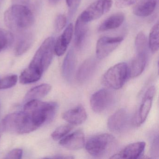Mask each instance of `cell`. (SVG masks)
<instances>
[{"instance_id": "5bb4252c", "label": "cell", "mask_w": 159, "mask_h": 159, "mask_svg": "<svg viewBox=\"0 0 159 159\" xmlns=\"http://www.w3.org/2000/svg\"><path fill=\"white\" fill-rule=\"evenodd\" d=\"M130 66H128V77L131 78L138 77L145 69L148 60V52H136Z\"/></svg>"}, {"instance_id": "d4e9b609", "label": "cell", "mask_w": 159, "mask_h": 159, "mask_svg": "<svg viewBox=\"0 0 159 159\" xmlns=\"http://www.w3.org/2000/svg\"><path fill=\"white\" fill-rule=\"evenodd\" d=\"M159 23H157L152 27L149 36L148 46L151 52L155 53L159 50Z\"/></svg>"}, {"instance_id": "83f0119b", "label": "cell", "mask_w": 159, "mask_h": 159, "mask_svg": "<svg viewBox=\"0 0 159 159\" xmlns=\"http://www.w3.org/2000/svg\"><path fill=\"white\" fill-rule=\"evenodd\" d=\"M73 128V125L68 124L61 125L57 127L52 134V137L54 140H57L66 136Z\"/></svg>"}, {"instance_id": "603a6c76", "label": "cell", "mask_w": 159, "mask_h": 159, "mask_svg": "<svg viewBox=\"0 0 159 159\" xmlns=\"http://www.w3.org/2000/svg\"><path fill=\"white\" fill-rule=\"evenodd\" d=\"M42 74L37 70L29 66L21 73L19 77V81L22 84L33 83L39 81Z\"/></svg>"}, {"instance_id": "9c48e42d", "label": "cell", "mask_w": 159, "mask_h": 159, "mask_svg": "<svg viewBox=\"0 0 159 159\" xmlns=\"http://www.w3.org/2000/svg\"><path fill=\"white\" fill-rule=\"evenodd\" d=\"M122 37H103L98 40L96 44L97 57L102 59L107 57L123 41Z\"/></svg>"}, {"instance_id": "277c9868", "label": "cell", "mask_w": 159, "mask_h": 159, "mask_svg": "<svg viewBox=\"0 0 159 159\" xmlns=\"http://www.w3.org/2000/svg\"><path fill=\"white\" fill-rule=\"evenodd\" d=\"M2 125L6 132L19 134H28L38 128L25 111L9 114L3 119Z\"/></svg>"}, {"instance_id": "484cf974", "label": "cell", "mask_w": 159, "mask_h": 159, "mask_svg": "<svg viewBox=\"0 0 159 159\" xmlns=\"http://www.w3.org/2000/svg\"><path fill=\"white\" fill-rule=\"evenodd\" d=\"M14 40V38L11 32L0 28V52L11 45Z\"/></svg>"}, {"instance_id": "6da1fadb", "label": "cell", "mask_w": 159, "mask_h": 159, "mask_svg": "<svg viewBox=\"0 0 159 159\" xmlns=\"http://www.w3.org/2000/svg\"><path fill=\"white\" fill-rule=\"evenodd\" d=\"M6 25L14 32H23L34 23V17L31 11L22 4H15L10 7L4 14Z\"/></svg>"}, {"instance_id": "2e32d148", "label": "cell", "mask_w": 159, "mask_h": 159, "mask_svg": "<svg viewBox=\"0 0 159 159\" xmlns=\"http://www.w3.org/2000/svg\"><path fill=\"white\" fill-rule=\"evenodd\" d=\"M87 117L86 111L81 105L69 110L62 115L63 119L72 125L81 124L86 120Z\"/></svg>"}, {"instance_id": "d6986e66", "label": "cell", "mask_w": 159, "mask_h": 159, "mask_svg": "<svg viewBox=\"0 0 159 159\" xmlns=\"http://www.w3.org/2000/svg\"><path fill=\"white\" fill-rule=\"evenodd\" d=\"M34 42L33 34L30 32H25L17 40L15 48V53L17 56L22 55L27 52Z\"/></svg>"}, {"instance_id": "30bf717a", "label": "cell", "mask_w": 159, "mask_h": 159, "mask_svg": "<svg viewBox=\"0 0 159 159\" xmlns=\"http://www.w3.org/2000/svg\"><path fill=\"white\" fill-rule=\"evenodd\" d=\"M155 93L156 89L155 87L152 86L145 93L136 118L135 123L137 126L142 125L147 119L151 108Z\"/></svg>"}, {"instance_id": "1f68e13d", "label": "cell", "mask_w": 159, "mask_h": 159, "mask_svg": "<svg viewBox=\"0 0 159 159\" xmlns=\"http://www.w3.org/2000/svg\"><path fill=\"white\" fill-rule=\"evenodd\" d=\"M137 0H115V6L118 8H124L135 3Z\"/></svg>"}, {"instance_id": "7c38bea8", "label": "cell", "mask_w": 159, "mask_h": 159, "mask_svg": "<svg viewBox=\"0 0 159 159\" xmlns=\"http://www.w3.org/2000/svg\"><path fill=\"white\" fill-rule=\"evenodd\" d=\"M146 147L144 142H137L129 144L121 151L112 155L111 159H135L139 158L144 152Z\"/></svg>"}, {"instance_id": "52a82bcc", "label": "cell", "mask_w": 159, "mask_h": 159, "mask_svg": "<svg viewBox=\"0 0 159 159\" xmlns=\"http://www.w3.org/2000/svg\"><path fill=\"white\" fill-rule=\"evenodd\" d=\"M112 3V0H97L89 5L80 17L87 23L98 19L110 10Z\"/></svg>"}, {"instance_id": "d590c367", "label": "cell", "mask_w": 159, "mask_h": 159, "mask_svg": "<svg viewBox=\"0 0 159 159\" xmlns=\"http://www.w3.org/2000/svg\"><path fill=\"white\" fill-rule=\"evenodd\" d=\"M59 0H49V2L52 4H55L57 3Z\"/></svg>"}, {"instance_id": "4dcf8cb0", "label": "cell", "mask_w": 159, "mask_h": 159, "mask_svg": "<svg viewBox=\"0 0 159 159\" xmlns=\"http://www.w3.org/2000/svg\"><path fill=\"white\" fill-rule=\"evenodd\" d=\"M151 156L156 157L159 156V137L158 135H155L152 140L151 146Z\"/></svg>"}, {"instance_id": "7a4b0ae2", "label": "cell", "mask_w": 159, "mask_h": 159, "mask_svg": "<svg viewBox=\"0 0 159 159\" xmlns=\"http://www.w3.org/2000/svg\"><path fill=\"white\" fill-rule=\"evenodd\" d=\"M55 102H42L39 100L27 101L24 111L30 116L33 123L38 128L52 120L57 111Z\"/></svg>"}, {"instance_id": "cb8c5ba5", "label": "cell", "mask_w": 159, "mask_h": 159, "mask_svg": "<svg viewBox=\"0 0 159 159\" xmlns=\"http://www.w3.org/2000/svg\"><path fill=\"white\" fill-rule=\"evenodd\" d=\"M72 38L65 32L59 36L55 43L54 52L57 55L60 57L65 53Z\"/></svg>"}, {"instance_id": "836d02e7", "label": "cell", "mask_w": 159, "mask_h": 159, "mask_svg": "<svg viewBox=\"0 0 159 159\" xmlns=\"http://www.w3.org/2000/svg\"><path fill=\"white\" fill-rule=\"evenodd\" d=\"M81 0H66L67 5L71 12L75 11L80 5Z\"/></svg>"}, {"instance_id": "e0dca14e", "label": "cell", "mask_w": 159, "mask_h": 159, "mask_svg": "<svg viewBox=\"0 0 159 159\" xmlns=\"http://www.w3.org/2000/svg\"><path fill=\"white\" fill-rule=\"evenodd\" d=\"M158 0H139L133 8L134 15L139 17H147L155 10Z\"/></svg>"}, {"instance_id": "44dd1931", "label": "cell", "mask_w": 159, "mask_h": 159, "mask_svg": "<svg viewBox=\"0 0 159 159\" xmlns=\"http://www.w3.org/2000/svg\"><path fill=\"white\" fill-rule=\"evenodd\" d=\"M87 23L84 22L80 16L75 24L74 35H75V46L80 48L83 44L88 33Z\"/></svg>"}, {"instance_id": "7402d4cb", "label": "cell", "mask_w": 159, "mask_h": 159, "mask_svg": "<svg viewBox=\"0 0 159 159\" xmlns=\"http://www.w3.org/2000/svg\"><path fill=\"white\" fill-rule=\"evenodd\" d=\"M52 90V86L47 84H43L35 86L30 89L25 96V101L39 100L46 96Z\"/></svg>"}, {"instance_id": "8992f818", "label": "cell", "mask_w": 159, "mask_h": 159, "mask_svg": "<svg viewBox=\"0 0 159 159\" xmlns=\"http://www.w3.org/2000/svg\"><path fill=\"white\" fill-rule=\"evenodd\" d=\"M128 78V65L120 63L108 70L103 76L102 81L109 88L118 90L123 86Z\"/></svg>"}, {"instance_id": "f546056e", "label": "cell", "mask_w": 159, "mask_h": 159, "mask_svg": "<svg viewBox=\"0 0 159 159\" xmlns=\"http://www.w3.org/2000/svg\"><path fill=\"white\" fill-rule=\"evenodd\" d=\"M67 18L65 15L60 14L57 16L55 21V29L57 32L61 31L66 25Z\"/></svg>"}, {"instance_id": "4316f807", "label": "cell", "mask_w": 159, "mask_h": 159, "mask_svg": "<svg viewBox=\"0 0 159 159\" xmlns=\"http://www.w3.org/2000/svg\"><path fill=\"white\" fill-rule=\"evenodd\" d=\"M148 40L145 34L143 32H139L135 40V47L136 52H148Z\"/></svg>"}, {"instance_id": "3957f363", "label": "cell", "mask_w": 159, "mask_h": 159, "mask_svg": "<svg viewBox=\"0 0 159 159\" xmlns=\"http://www.w3.org/2000/svg\"><path fill=\"white\" fill-rule=\"evenodd\" d=\"M118 145L117 139L112 135L100 134L92 137L85 145L87 152L96 158H103L110 154Z\"/></svg>"}, {"instance_id": "8d00e7d4", "label": "cell", "mask_w": 159, "mask_h": 159, "mask_svg": "<svg viewBox=\"0 0 159 159\" xmlns=\"http://www.w3.org/2000/svg\"><path fill=\"white\" fill-rule=\"evenodd\" d=\"M3 0H0V7L1 6L2 4V2H3Z\"/></svg>"}, {"instance_id": "ba28073f", "label": "cell", "mask_w": 159, "mask_h": 159, "mask_svg": "<svg viewBox=\"0 0 159 159\" xmlns=\"http://www.w3.org/2000/svg\"><path fill=\"white\" fill-rule=\"evenodd\" d=\"M114 94L109 89H102L95 93L91 97L90 105L96 113L107 110L114 103Z\"/></svg>"}, {"instance_id": "8fae6325", "label": "cell", "mask_w": 159, "mask_h": 159, "mask_svg": "<svg viewBox=\"0 0 159 159\" xmlns=\"http://www.w3.org/2000/svg\"><path fill=\"white\" fill-rule=\"evenodd\" d=\"M128 121V112L124 109H121L109 118L107 122L108 127L111 132L120 133L125 128Z\"/></svg>"}, {"instance_id": "5b68a950", "label": "cell", "mask_w": 159, "mask_h": 159, "mask_svg": "<svg viewBox=\"0 0 159 159\" xmlns=\"http://www.w3.org/2000/svg\"><path fill=\"white\" fill-rule=\"evenodd\" d=\"M55 40L53 37L45 40L38 49L29 66L43 73L50 66L54 53Z\"/></svg>"}, {"instance_id": "f1b7e54d", "label": "cell", "mask_w": 159, "mask_h": 159, "mask_svg": "<svg viewBox=\"0 0 159 159\" xmlns=\"http://www.w3.org/2000/svg\"><path fill=\"white\" fill-rule=\"evenodd\" d=\"M18 81V77L16 75H11L0 79V90L9 89L16 84Z\"/></svg>"}, {"instance_id": "ac0fdd59", "label": "cell", "mask_w": 159, "mask_h": 159, "mask_svg": "<svg viewBox=\"0 0 159 159\" xmlns=\"http://www.w3.org/2000/svg\"><path fill=\"white\" fill-rule=\"evenodd\" d=\"M76 65V55L73 49H70L65 57L62 66L63 77L68 81L72 80Z\"/></svg>"}, {"instance_id": "e575fe53", "label": "cell", "mask_w": 159, "mask_h": 159, "mask_svg": "<svg viewBox=\"0 0 159 159\" xmlns=\"http://www.w3.org/2000/svg\"><path fill=\"white\" fill-rule=\"evenodd\" d=\"M15 2L18 4H26L29 2L30 0H13Z\"/></svg>"}, {"instance_id": "4fadbf2b", "label": "cell", "mask_w": 159, "mask_h": 159, "mask_svg": "<svg viewBox=\"0 0 159 159\" xmlns=\"http://www.w3.org/2000/svg\"><path fill=\"white\" fill-rule=\"evenodd\" d=\"M85 138L82 130H79L61 139L59 144L62 147L72 150L82 148L84 146Z\"/></svg>"}, {"instance_id": "9a60e30c", "label": "cell", "mask_w": 159, "mask_h": 159, "mask_svg": "<svg viewBox=\"0 0 159 159\" xmlns=\"http://www.w3.org/2000/svg\"><path fill=\"white\" fill-rule=\"evenodd\" d=\"M97 67V61L94 58H88L82 63L76 74L77 80L80 83H84L89 80L93 75Z\"/></svg>"}, {"instance_id": "d6a6232c", "label": "cell", "mask_w": 159, "mask_h": 159, "mask_svg": "<svg viewBox=\"0 0 159 159\" xmlns=\"http://www.w3.org/2000/svg\"><path fill=\"white\" fill-rule=\"evenodd\" d=\"M23 151L21 149H14L11 151L6 156V159H20L22 158Z\"/></svg>"}, {"instance_id": "ffe728a7", "label": "cell", "mask_w": 159, "mask_h": 159, "mask_svg": "<svg viewBox=\"0 0 159 159\" xmlns=\"http://www.w3.org/2000/svg\"><path fill=\"white\" fill-rule=\"evenodd\" d=\"M124 20L125 15L123 13L114 14L107 18L99 25L98 31L103 32L118 28L121 25Z\"/></svg>"}]
</instances>
